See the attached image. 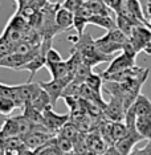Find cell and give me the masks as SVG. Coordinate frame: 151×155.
<instances>
[{"label":"cell","mask_w":151,"mask_h":155,"mask_svg":"<svg viewBox=\"0 0 151 155\" xmlns=\"http://www.w3.org/2000/svg\"><path fill=\"white\" fill-rule=\"evenodd\" d=\"M72 82H73L72 78H64V80H51V81H47V82L40 81L38 84L47 91V94L49 96V98H51L52 106L54 107L58 98H61L64 96L65 89L69 86V84H72Z\"/></svg>","instance_id":"4"},{"label":"cell","mask_w":151,"mask_h":155,"mask_svg":"<svg viewBox=\"0 0 151 155\" xmlns=\"http://www.w3.org/2000/svg\"><path fill=\"white\" fill-rule=\"evenodd\" d=\"M84 4H85V0H64L62 8L68 9L72 13H76Z\"/></svg>","instance_id":"24"},{"label":"cell","mask_w":151,"mask_h":155,"mask_svg":"<svg viewBox=\"0 0 151 155\" xmlns=\"http://www.w3.org/2000/svg\"><path fill=\"white\" fill-rule=\"evenodd\" d=\"M106 36L110 38L111 41H114V43H117L119 45H125L126 43H127V40H129V37L126 36L121 29H118V28H114V29L107 31Z\"/></svg>","instance_id":"21"},{"label":"cell","mask_w":151,"mask_h":155,"mask_svg":"<svg viewBox=\"0 0 151 155\" xmlns=\"http://www.w3.org/2000/svg\"><path fill=\"white\" fill-rule=\"evenodd\" d=\"M126 109L123 101L119 97H110L106 107L103 110V118L110 122H125L126 118Z\"/></svg>","instance_id":"5"},{"label":"cell","mask_w":151,"mask_h":155,"mask_svg":"<svg viewBox=\"0 0 151 155\" xmlns=\"http://www.w3.org/2000/svg\"><path fill=\"white\" fill-rule=\"evenodd\" d=\"M56 144H57V147L60 150L62 151V153H70V151H73V142L72 140H69V139H66L64 138V137H61V135H56Z\"/></svg>","instance_id":"23"},{"label":"cell","mask_w":151,"mask_h":155,"mask_svg":"<svg viewBox=\"0 0 151 155\" xmlns=\"http://www.w3.org/2000/svg\"><path fill=\"white\" fill-rule=\"evenodd\" d=\"M15 109H17V106L11 98L0 96V114L2 115H11Z\"/></svg>","instance_id":"20"},{"label":"cell","mask_w":151,"mask_h":155,"mask_svg":"<svg viewBox=\"0 0 151 155\" xmlns=\"http://www.w3.org/2000/svg\"><path fill=\"white\" fill-rule=\"evenodd\" d=\"M27 104H29L32 107L37 109V110H38V111H41V113H43L47 107L52 106V104H51V98H49V96L47 94V91H45L43 87H41V90L38 91V93H37L36 96H34L29 102H27ZM52 107H53V106H52Z\"/></svg>","instance_id":"13"},{"label":"cell","mask_w":151,"mask_h":155,"mask_svg":"<svg viewBox=\"0 0 151 155\" xmlns=\"http://www.w3.org/2000/svg\"><path fill=\"white\" fill-rule=\"evenodd\" d=\"M74 51H77L82 57L84 64L89 65L90 68H94L96 65L101 62H110L114 57L113 56H106L103 54L96 45V40L92 38L90 33H85L80 38V41L76 45H73Z\"/></svg>","instance_id":"1"},{"label":"cell","mask_w":151,"mask_h":155,"mask_svg":"<svg viewBox=\"0 0 151 155\" xmlns=\"http://www.w3.org/2000/svg\"><path fill=\"white\" fill-rule=\"evenodd\" d=\"M44 115V126L54 135L61 131V129L70 121V114H58L53 110V107L49 106L43 111Z\"/></svg>","instance_id":"3"},{"label":"cell","mask_w":151,"mask_h":155,"mask_svg":"<svg viewBox=\"0 0 151 155\" xmlns=\"http://www.w3.org/2000/svg\"><path fill=\"white\" fill-rule=\"evenodd\" d=\"M34 54L33 56H21V54H17V53H11L3 60H0V68H9V69H13V70H21L24 66L34 57Z\"/></svg>","instance_id":"7"},{"label":"cell","mask_w":151,"mask_h":155,"mask_svg":"<svg viewBox=\"0 0 151 155\" xmlns=\"http://www.w3.org/2000/svg\"><path fill=\"white\" fill-rule=\"evenodd\" d=\"M73 24H74V13L62 8V5H61L57 9V12H56V27H57V32L58 33L66 32L70 28H73Z\"/></svg>","instance_id":"8"},{"label":"cell","mask_w":151,"mask_h":155,"mask_svg":"<svg viewBox=\"0 0 151 155\" xmlns=\"http://www.w3.org/2000/svg\"><path fill=\"white\" fill-rule=\"evenodd\" d=\"M146 12H147V15H149V17H151V0L146 5Z\"/></svg>","instance_id":"28"},{"label":"cell","mask_w":151,"mask_h":155,"mask_svg":"<svg viewBox=\"0 0 151 155\" xmlns=\"http://www.w3.org/2000/svg\"><path fill=\"white\" fill-rule=\"evenodd\" d=\"M134 66H136L135 65V58L122 52L121 54H118L117 57H114L110 62H109V66H107V69L102 73V77L105 78V77L113 76V74H115V73L131 69V68H134Z\"/></svg>","instance_id":"6"},{"label":"cell","mask_w":151,"mask_h":155,"mask_svg":"<svg viewBox=\"0 0 151 155\" xmlns=\"http://www.w3.org/2000/svg\"><path fill=\"white\" fill-rule=\"evenodd\" d=\"M131 109L135 113V117H143V115H151V101L149 97L140 93L139 97L135 100Z\"/></svg>","instance_id":"11"},{"label":"cell","mask_w":151,"mask_h":155,"mask_svg":"<svg viewBox=\"0 0 151 155\" xmlns=\"http://www.w3.org/2000/svg\"><path fill=\"white\" fill-rule=\"evenodd\" d=\"M89 24H93V25L101 27L106 31L114 29L117 28V21H115V17L111 16H100V15H94L89 19Z\"/></svg>","instance_id":"15"},{"label":"cell","mask_w":151,"mask_h":155,"mask_svg":"<svg viewBox=\"0 0 151 155\" xmlns=\"http://www.w3.org/2000/svg\"><path fill=\"white\" fill-rule=\"evenodd\" d=\"M89 24V19H86V17H82L80 15H77V13H74V24H73V28L76 29V35L78 36L80 38H81L84 35H85V27Z\"/></svg>","instance_id":"22"},{"label":"cell","mask_w":151,"mask_h":155,"mask_svg":"<svg viewBox=\"0 0 151 155\" xmlns=\"http://www.w3.org/2000/svg\"><path fill=\"white\" fill-rule=\"evenodd\" d=\"M15 2L17 3V11H20V9H23L31 0H15Z\"/></svg>","instance_id":"27"},{"label":"cell","mask_w":151,"mask_h":155,"mask_svg":"<svg viewBox=\"0 0 151 155\" xmlns=\"http://www.w3.org/2000/svg\"><path fill=\"white\" fill-rule=\"evenodd\" d=\"M45 57H47V62H61V61H64L62 57H61V54H60L58 52L56 51V49H53V48H51L47 52Z\"/></svg>","instance_id":"25"},{"label":"cell","mask_w":151,"mask_h":155,"mask_svg":"<svg viewBox=\"0 0 151 155\" xmlns=\"http://www.w3.org/2000/svg\"><path fill=\"white\" fill-rule=\"evenodd\" d=\"M129 41L134 47L136 53L139 52H145L146 54L151 56V28L140 24L136 25L133 29L131 35L129 37Z\"/></svg>","instance_id":"2"},{"label":"cell","mask_w":151,"mask_h":155,"mask_svg":"<svg viewBox=\"0 0 151 155\" xmlns=\"http://www.w3.org/2000/svg\"><path fill=\"white\" fill-rule=\"evenodd\" d=\"M92 69H93V68H90L89 65H86V64H84V62H82V65L80 66L78 70H77V73L74 74L73 82H74V84H78V85H82V84H85L86 80L89 78V76L93 73Z\"/></svg>","instance_id":"19"},{"label":"cell","mask_w":151,"mask_h":155,"mask_svg":"<svg viewBox=\"0 0 151 155\" xmlns=\"http://www.w3.org/2000/svg\"><path fill=\"white\" fill-rule=\"evenodd\" d=\"M115 21H117V28L121 29L126 36L130 37L133 29L136 27V25H140V21L138 20H134V19H130V17H126V16H122V15H115Z\"/></svg>","instance_id":"12"},{"label":"cell","mask_w":151,"mask_h":155,"mask_svg":"<svg viewBox=\"0 0 151 155\" xmlns=\"http://www.w3.org/2000/svg\"><path fill=\"white\" fill-rule=\"evenodd\" d=\"M130 155H151V140H147V143L140 149H134Z\"/></svg>","instance_id":"26"},{"label":"cell","mask_w":151,"mask_h":155,"mask_svg":"<svg viewBox=\"0 0 151 155\" xmlns=\"http://www.w3.org/2000/svg\"><path fill=\"white\" fill-rule=\"evenodd\" d=\"M34 153H36V155H62L64 154L57 147V144H56V137L52 138L47 144H44L41 149L36 150Z\"/></svg>","instance_id":"18"},{"label":"cell","mask_w":151,"mask_h":155,"mask_svg":"<svg viewBox=\"0 0 151 155\" xmlns=\"http://www.w3.org/2000/svg\"><path fill=\"white\" fill-rule=\"evenodd\" d=\"M96 45H97V48L106 56H111L113 53H115V52H119L123 49V45H119L117 43H114V41H111L106 35L96 38Z\"/></svg>","instance_id":"10"},{"label":"cell","mask_w":151,"mask_h":155,"mask_svg":"<svg viewBox=\"0 0 151 155\" xmlns=\"http://www.w3.org/2000/svg\"><path fill=\"white\" fill-rule=\"evenodd\" d=\"M23 115L27 119H29L33 125H44V115L41 111H38L37 109L32 107L29 104H25V106L23 107Z\"/></svg>","instance_id":"16"},{"label":"cell","mask_w":151,"mask_h":155,"mask_svg":"<svg viewBox=\"0 0 151 155\" xmlns=\"http://www.w3.org/2000/svg\"><path fill=\"white\" fill-rule=\"evenodd\" d=\"M86 85L92 89L94 93L98 94L100 97H102V90H103V77L102 74H97V73H92V74L89 76V78L86 80Z\"/></svg>","instance_id":"17"},{"label":"cell","mask_w":151,"mask_h":155,"mask_svg":"<svg viewBox=\"0 0 151 155\" xmlns=\"http://www.w3.org/2000/svg\"><path fill=\"white\" fill-rule=\"evenodd\" d=\"M45 68H47L48 72L51 73L52 80L72 78V77L69 76V70H68L66 61H61V62H47V64H45Z\"/></svg>","instance_id":"9"},{"label":"cell","mask_w":151,"mask_h":155,"mask_svg":"<svg viewBox=\"0 0 151 155\" xmlns=\"http://www.w3.org/2000/svg\"><path fill=\"white\" fill-rule=\"evenodd\" d=\"M135 127L143 139L151 140V115L135 117Z\"/></svg>","instance_id":"14"}]
</instances>
